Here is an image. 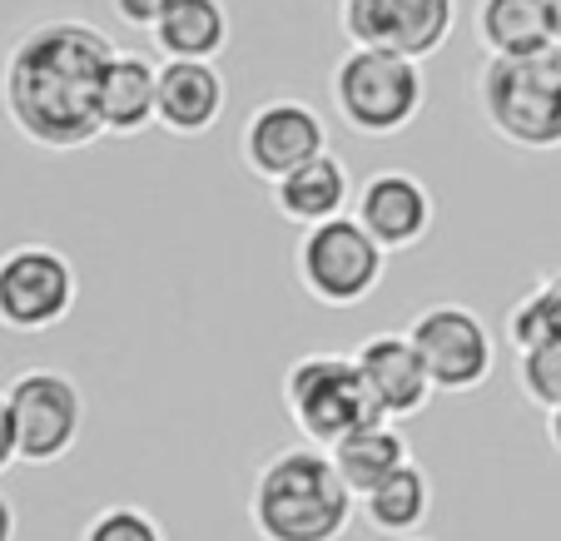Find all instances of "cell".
Segmentation results:
<instances>
[{
	"label": "cell",
	"instance_id": "52a82bcc",
	"mask_svg": "<svg viewBox=\"0 0 561 541\" xmlns=\"http://www.w3.org/2000/svg\"><path fill=\"white\" fill-rule=\"evenodd\" d=\"M15 417V447L21 462L31 468H50L60 457L75 452L80 433H85V393L80 382L60 368H25L5 388Z\"/></svg>",
	"mask_w": 561,
	"mask_h": 541
},
{
	"label": "cell",
	"instance_id": "7402d4cb",
	"mask_svg": "<svg viewBox=\"0 0 561 541\" xmlns=\"http://www.w3.org/2000/svg\"><path fill=\"white\" fill-rule=\"evenodd\" d=\"M517 388L531 407H561V343H537L517 353Z\"/></svg>",
	"mask_w": 561,
	"mask_h": 541
},
{
	"label": "cell",
	"instance_id": "6da1fadb",
	"mask_svg": "<svg viewBox=\"0 0 561 541\" xmlns=\"http://www.w3.org/2000/svg\"><path fill=\"white\" fill-rule=\"evenodd\" d=\"M115 55L110 35L75 15H50L15 35L0 65V105L15 135L50 154H75L105 135L100 85Z\"/></svg>",
	"mask_w": 561,
	"mask_h": 541
},
{
	"label": "cell",
	"instance_id": "7a4b0ae2",
	"mask_svg": "<svg viewBox=\"0 0 561 541\" xmlns=\"http://www.w3.org/2000/svg\"><path fill=\"white\" fill-rule=\"evenodd\" d=\"M358 497L339 477L323 447H288L254 472L249 527L259 541H339L353 521Z\"/></svg>",
	"mask_w": 561,
	"mask_h": 541
},
{
	"label": "cell",
	"instance_id": "ba28073f",
	"mask_svg": "<svg viewBox=\"0 0 561 541\" xmlns=\"http://www.w3.org/2000/svg\"><path fill=\"white\" fill-rule=\"evenodd\" d=\"M408 338L423 353V368L433 378V388L447 398L477 393L497 372V343H492L482 313L467 303H427L408 323Z\"/></svg>",
	"mask_w": 561,
	"mask_h": 541
},
{
	"label": "cell",
	"instance_id": "9c48e42d",
	"mask_svg": "<svg viewBox=\"0 0 561 541\" xmlns=\"http://www.w3.org/2000/svg\"><path fill=\"white\" fill-rule=\"evenodd\" d=\"M80 278L55 244H15L0 254V329L50 333L75 313Z\"/></svg>",
	"mask_w": 561,
	"mask_h": 541
},
{
	"label": "cell",
	"instance_id": "9a60e30c",
	"mask_svg": "<svg viewBox=\"0 0 561 541\" xmlns=\"http://www.w3.org/2000/svg\"><path fill=\"white\" fill-rule=\"evenodd\" d=\"M268 194H274V209L284 223L313 229V223H323V219L348 214L358 189H353L348 164H343L333 149H323V154H313L308 164H298L294 174H284L278 184H268Z\"/></svg>",
	"mask_w": 561,
	"mask_h": 541
},
{
	"label": "cell",
	"instance_id": "5bb4252c",
	"mask_svg": "<svg viewBox=\"0 0 561 541\" xmlns=\"http://www.w3.org/2000/svg\"><path fill=\"white\" fill-rule=\"evenodd\" d=\"M229 85L214 60H159V115L154 125L174 139H199L224 119Z\"/></svg>",
	"mask_w": 561,
	"mask_h": 541
},
{
	"label": "cell",
	"instance_id": "cb8c5ba5",
	"mask_svg": "<svg viewBox=\"0 0 561 541\" xmlns=\"http://www.w3.org/2000/svg\"><path fill=\"white\" fill-rule=\"evenodd\" d=\"M110 5H115V15L129 31H154L159 15L170 11V0H110Z\"/></svg>",
	"mask_w": 561,
	"mask_h": 541
},
{
	"label": "cell",
	"instance_id": "44dd1931",
	"mask_svg": "<svg viewBox=\"0 0 561 541\" xmlns=\"http://www.w3.org/2000/svg\"><path fill=\"white\" fill-rule=\"evenodd\" d=\"M507 343L512 353L537 348V343H561V268L531 284L507 308Z\"/></svg>",
	"mask_w": 561,
	"mask_h": 541
},
{
	"label": "cell",
	"instance_id": "83f0119b",
	"mask_svg": "<svg viewBox=\"0 0 561 541\" xmlns=\"http://www.w3.org/2000/svg\"><path fill=\"white\" fill-rule=\"evenodd\" d=\"M547 11H551V41L561 45V0H547Z\"/></svg>",
	"mask_w": 561,
	"mask_h": 541
},
{
	"label": "cell",
	"instance_id": "30bf717a",
	"mask_svg": "<svg viewBox=\"0 0 561 541\" xmlns=\"http://www.w3.org/2000/svg\"><path fill=\"white\" fill-rule=\"evenodd\" d=\"M457 0H339V31L348 45L398 50L427 60L453 41Z\"/></svg>",
	"mask_w": 561,
	"mask_h": 541
},
{
	"label": "cell",
	"instance_id": "ac0fdd59",
	"mask_svg": "<svg viewBox=\"0 0 561 541\" xmlns=\"http://www.w3.org/2000/svg\"><path fill=\"white\" fill-rule=\"evenodd\" d=\"M149 35L164 60H214L229 45V11L224 0H170Z\"/></svg>",
	"mask_w": 561,
	"mask_h": 541
},
{
	"label": "cell",
	"instance_id": "484cf974",
	"mask_svg": "<svg viewBox=\"0 0 561 541\" xmlns=\"http://www.w3.org/2000/svg\"><path fill=\"white\" fill-rule=\"evenodd\" d=\"M15 527H21V521H15V507H11V497L0 492V541H15Z\"/></svg>",
	"mask_w": 561,
	"mask_h": 541
},
{
	"label": "cell",
	"instance_id": "d6986e66",
	"mask_svg": "<svg viewBox=\"0 0 561 541\" xmlns=\"http://www.w3.org/2000/svg\"><path fill=\"white\" fill-rule=\"evenodd\" d=\"M358 507L363 521L373 531H382V537H413L427 521V511H433V482H427V472L417 462H403L388 482H378L368 497H358Z\"/></svg>",
	"mask_w": 561,
	"mask_h": 541
},
{
	"label": "cell",
	"instance_id": "e0dca14e",
	"mask_svg": "<svg viewBox=\"0 0 561 541\" xmlns=\"http://www.w3.org/2000/svg\"><path fill=\"white\" fill-rule=\"evenodd\" d=\"M408 452H413V447H408L398 417H373V423L353 427L348 437H339V442L329 447L333 468H339V477L348 482L353 497H368V492L378 487V482H388L403 462H413Z\"/></svg>",
	"mask_w": 561,
	"mask_h": 541
},
{
	"label": "cell",
	"instance_id": "277c9868",
	"mask_svg": "<svg viewBox=\"0 0 561 541\" xmlns=\"http://www.w3.org/2000/svg\"><path fill=\"white\" fill-rule=\"evenodd\" d=\"M329 95L353 135L392 139L423 115V60L398 50H373V45H348V55L333 65Z\"/></svg>",
	"mask_w": 561,
	"mask_h": 541
},
{
	"label": "cell",
	"instance_id": "4316f807",
	"mask_svg": "<svg viewBox=\"0 0 561 541\" xmlns=\"http://www.w3.org/2000/svg\"><path fill=\"white\" fill-rule=\"evenodd\" d=\"M547 442L561 452V407H551V413H547Z\"/></svg>",
	"mask_w": 561,
	"mask_h": 541
},
{
	"label": "cell",
	"instance_id": "8992f818",
	"mask_svg": "<svg viewBox=\"0 0 561 541\" xmlns=\"http://www.w3.org/2000/svg\"><path fill=\"white\" fill-rule=\"evenodd\" d=\"M298 284L323 308H358L378 293L388 274V249L358 223V214H339L304 229L294 249Z\"/></svg>",
	"mask_w": 561,
	"mask_h": 541
},
{
	"label": "cell",
	"instance_id": "2e32d148",
	"mask_svg": "<svg viewBox=\"0 0 561 541\" xmlns=\"http://www.w3.org/2000/svg\"><path fill=\"white\" fill-rule=\"evenodd\" d=\"M159 115V65L139 50H115L100 85V125L115 139H135Z\"/></svg>",
	"mask_w": 561,
	"mask_h": 541
},
{
	"label": "cell",
	"instance_id": "4fadbf2b",
	"mask_svg": "<svg viewBox=\"0 0 561 541\" xmlns=\"http://www.w3.org/2000/svg\"><path fill=\"white\" fill-rule=\"evenodd\" d=\"M358 372L363 382H368L373 403H378L382 417H398V423H408V417H417L427 403H433V378H427L423 368V353L413 348V338L403 333H373L368 343H358Z\"/></svg>",
	"mask_w": 561,
	"mask_h": 541
},
{
	"label": "cell",
	"instance_id": "f1b7e54d",
	"mask_svg": "<svg viewBox=\"0 0 561 541\" xmlns=\"http://www.w3.org/2000/svg\"><path fill=\"white\" fill-rule=\"evenodd\" d=\"M388 541H427V537H388Z\"/></svg>",
	"mask_w": 561,
	"mask_h": 541
},
{
	"label": "cell",
	"instance_id": "d4e9b609",
	"mask_svg": "<svg viewBox=\"0 0 561 541\" xmlns=\"http://www.w3.org/2000/svg\"><path fill=\"white\" fill-rule=\"evenodd\" d=\"M21 462V447H15V417H11V398L0 388V472H11Z\"/></svg>",
	"mask_w": 561,
	"mask_h": 541
},
{
	"label": "cell",
	"instance_id": "603a6c76",
	"mask_svg": "<svg viewBox=\"0 0 561 541\" xmlns=\"http://www.w3.org/2000/svg\"><path fill=\"white\" fill-rule=\"evenodd\" d=\"M80 541H170V537H164V527H159L145 507L115 502V507H100L95 517L85 521Z\"/></svg>",
	"mask_w": 561,
	"mask_h": 541
},
{
	"label": "cell",
	"instance_id": "8fae6325",
	"mask_svg": "<svg viewBox=\"0 0 561 541\" xmlns=\"http://www.w3.org/2000/svg\"><path fill=\"white\" fill-rule=\"evenodd\" d=\"M323 149H329V125L298 95L264 100L244 119V135H239V160L264 184H278L284 174H294L298 164H308Z\"/></svg>",
	"mask_w": 561,
	"mask_h": 541
},
{
	"label": "cell",
	"instance_id": "5b68a950",
	"mask_svg": "<svg viewBox=\"0 0 561 541\" xmlns=\"http://www.w3.org/2000/svg\"><path fill=\"white\" fill-rule=\"evenodd\" d=\"M284 413H288V423L304 433V442L323 447V452H329L339 437H348L353 427L382 417L353 353H304V358L288 362Z\"/></svg>",
	"mask_w": 561,
	"mask_h": 541
},
{
	"label": "cell",
	"instance_id": "ffe728a7",
	"mask_svg": "<svg viewBox=\"0 0 561 541\" xmlns=\"http://www.w3.org/2000/svg\"><path fill=\"white\" fill-rule=\"evenodd\" d=\"M472 25L488 55H527L551 45L547 0H477Z\"/></svg>",
	"mask_w": 561,
	"mask_h": 541
},
{
	"label": "cell",
	"instance_id": "7c38bea8",
	"mask_svg": "<svg viewBox=\"0 0 561 541\" xmlns=\"http://www.w3.org/2000/svg\"><path fill=\"white\" fill-rule=\"evenodd\" d=\"M353 214H358V223L388 249V254H408V249H417L427 234H433L437 199L417 174L378 170L358 184V194H353Z\"/></svg>",
	"mask_w": 561,
	"mask_h": 541
},
{
	"label": "cell",
	"instance_id": "3957f363",
	"mask_svg": "<svg viewBox=\"0 0 561 541\" xmlns=\"http://www.w3.org/2000/svg\"><path fill=\"white\" fill-rule=\"evenodd\" d=\"M477 105L488 129L512 149L551 154L561 149V45L527 55H488L477 70Z\"/></svg>",
	"mask_w": 561,
	"mask_h": 541
}]
</instances>
